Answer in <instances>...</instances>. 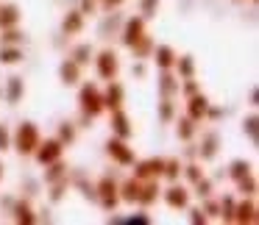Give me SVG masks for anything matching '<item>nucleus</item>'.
Here are the masks:
<instances>
[{
    "label": "nucleus",
    "mask_w": 259,
    "mask_h": 225,
    "mask_svg": "<svg viewBox=\"0 0 259 225\" xmlns=\"http://www.w3.org/2000/svg\"><path fill=\"white\" fill-rule=\"evenodd\" d=\"M20 147L17 150L20 153H28V150H34V145H36V131H34V125L31 123H25L23 128H20Z\"/></svg>",
    "instance_id": "1"
},
{
    "label": "nucleus",
    "mask_w": 259,
    "mask_h": 225,
    "mask_svg": "<svg viewBox=\"0 0 259 225\" xmlns=\"http://www.w3.org/2000/svg\"><path fill=\"white\" fill-rule=\"evenodd\" d=\"M114 70H117L114 53H103V56H101V75H103V78H109V75H114Z\"/></svg>",
    "instance_id": "2"
},
{
    "label": "nucleus",
    "mask_w": 259,
    "mask_h": 225,
    "mask_svg": "<svg viewBox=\"0 0 259 225\" xmlns=\"http://www.w3.org/2000/svg\"><path fill=\"white\" fill-rule=\"evenodd\" d=\"M81 100H84V108H90L92 114H95L98 108H101V106H98V97H95V92H92V89H84V95H81Z\"/></svg>",
    "instance_id": "3"
},
{
    "label": "nucleus",
    "mask_w": 259,
    "mask_h": 225,
    "mask_svg": "<svg viewBox=\"0 0 259 225\" xmlns=\"http://www.w3.org/2000/svg\"><path fill=\"white\" fill-rule=\"evenodd\" d=\"M109 153H114L120 161H131V153L123 150V145H120V142H109Z\"/></svg>",
    "instance_id": "4"
},
{
    "label": "nucleus",
    "mask_w": 259,
    "mask_h": 225,
    "mask_svg": "<svg viewBox=\"0 0 259 225\" xmlns=\"http://www.w3.org/2000/svg\"><path fill=\"white\" fill-rule=\"evenodd\" d=\"M170 206H184L187 203V195H184V189H170Z\"/></svg>",
    "instance_id": "5"
},
{
    "label": "nucleus",
    "mask_w": 259,
    "mask_h": 225,
    "mask_svg": "<svg viewBox=\"0 0 259 225\" xmlns=\"http://www.w3.org/2000/svg\"><path fill=\"white\" fill-rule=\"evenodd\" d=\"M48 150H42L39 153V158H42V161H51V158H56L59 156V145H56V142H48Z\"/></svg>",
    "instance_id": "6"
},
{
    "label": "nucleus",
    "mask_w": 259,
    "mask_h": 225,
    "mask_svg": "<svg viewBox=\"0 0 259 225\" xmlns=\"http://www.w3.org/2000/svg\"><path fill=\"white\" fill-rule=\"evenodd\" d=\"M206 111V97H198V100H192V117H198V114Z\"/></svg>",
    "instance_id": "7"
},
{
    "label": "nucleus",
    "mask_w": 259,
    "mask_h": 225,
    "mask_svg": "<svg viewBox=\"0 0 259 225\" xmlns=\"http://www.w3.org/2000/svg\"><path fill=\"white\" fill-rule=\"evenodd\" d=\"M159 64H164V67L170 64V50H167V47H162V50H159Z\"/></svg>",
    "instance_id": "8"
},
{
    "label": "nucleus",
    "mask_w": 259,
    "mask_h": 225,
    "mask_svg": "<svg viewBox=\"0 0 259 225\" xmlns=\"http://www.w3.org/2000/svg\"><path fill=\"white\" fill-rule=\"evenodd\" d=\"M17 56H20V53H14V50H9V53H6V56H3V62H9V64H12V62H17Z\"/></svg>",
    "instance_id": "9"
},
{
    "label": "nucleus",
    "mask_w": 259,
    "mask_h": 225,
    "mask_svg": "<svg viewBox=\"0 0 259 225\" xmlns=\"http://www.w3.org/2000/svg\"><path fill=\"white\" fill-rule=\"evenodd\" d=\"M3 145H6V131L0 128V147H3Z\"/></svg>",
    "instance_id": "10"
},
{
    "label": "nucleus",
    "mask_w": 259,
    "mask_h": 225,
    "mask_svg": "<svg viewBox=\"0 0 259 225\" xmlns=\"http://www.w3.org/2000/svg\"><path fill=\"white\" fill-rule=\"evenodd\" d=\"M112 3H117V0H109V6H112Z\"/></svg>",
    "instance_id": "11"
}]
</instances>
